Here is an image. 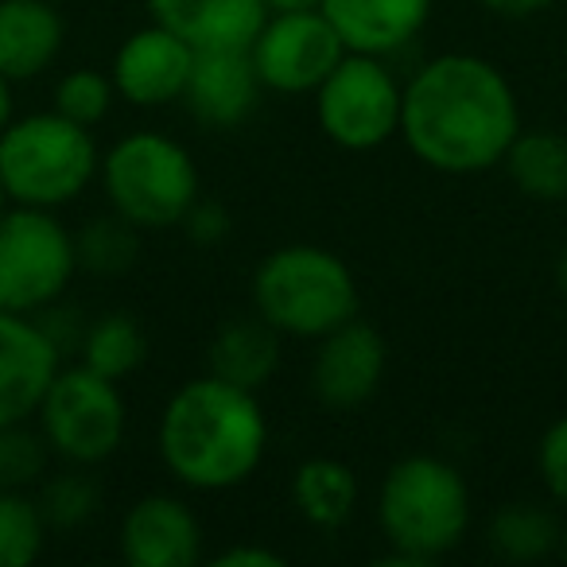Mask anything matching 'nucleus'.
I'll return each instance as SVG.
<instances>
[{
	"instance_id": "nucleus-19",
	"label": "nucleus",
	"mask_w": 567,
	"mask_h": 567,
	"mask_svg": "<svg viewBox=\"0 0 567 567\" xmlns=\"http://www.w3.org/2000/svg\"><path fill=\"white\" fill-rule=\"evenodd\" d=\"M280 342L284 334L276 327H268L257 311L237 316L214 331L210 347H206V373L260 393L280 370Z\"/></svg>"
},
{
	"instance_id": "nucleus-20",
	"label": "nucleus",
	"mask_w": 567,
	"mask_h": 567,
	"mask_svg": "<svg viewBox=\"0 0 567 567\" xmlns=\"http://www.w3.org/2000/svg\"><path fill=\"white\" fill-rule=\"evenodd\" d=\"M292 505L303 525L339 533L358 509V474L342 458H303L292 474Z\"/></svg>"
},
{
	"instance_id": "nucleus-21",
	"label": "nucleus",
	"mask_w": 567,
	"mask_h": 567,
	"mask_svg": "<svg viewBox=\"0 0 567 567\" xmlns=\"http://www.w3.org/2000/svg\"><path fill=\"white\" fill-rule=\"evenodd\" d=\"M502 167L533 203H567V136L556 128H520Z\"/></svg>"
},
{
	"instance_id": "nucleus-10",
	"label": "nucleus",
	"mask_w": 567,
	"mask_h": 567,
	"mask_svg": "<svg viewBox=\"0 0 567 567\" xmlns=\"http://www.w3.org/2000/svg\"><path fill=\"white\" fill-rule=\"evenodd\" d=\"M260 82L272 94H316L319 82L342 63L347 43L339 40L323 9L268 12L249 48Z\"/></svg>"
},
{
	"instance_id": "nucleus-1",
	"label": "nucleus",
	"mask_w": 567,
	"mask_h": 567,
	"mask_svg": "<svg viewBox=\"0 0 567 567\" xmlns=\"http://www.w3.org/2000/svg\"><path fill=\"white\" fill-rule=\"evenodd\" d=\"M520 102L497 63L447 51L412 71L401 102V141L440 175H482L520 133Z\"/></svg>"
},
{
	"instance_id": "nucleus-27",
	"label": "nucleus",
	"mask_w": 567,
	"mask_h": 567,
	"mask_svg": "<svg viewBox=\"0 0 567 567\" xmlns=\"http://www.w3.org/2000/svg\"><path fill=\"white\" fill-rule=\"evenodd\" d=\"M51 447L32 420L0 427V489H32L48 478Z\"/></svg>"
},
{
	"instance_id": "nucleus-29",
	"label": "nucleus",
	"mask_w": 567,
	"mask_h": 567,
	"mask_svg": "<svg viewBox=\"0 0 567 567\" xmlns=\"http://www.w3.org/2000/svg\"><path fill=\"white\" fill-rule=\"evenodd\" d=\"M536 471H540L544 494L567 509V416L551 420L536 447Z\"/></svg>"
},
{
	"instance_id": "nucleus-13",
	"label": "nucleus",
	"mask_w": 567,
	"mask_h": 567,
	"mask_svg": "<svg viewBox=\"0 0 567 567\" xmlns=\"http://www.w3.org/2000/svg\"><path fill=\"white\" fill-rule=\"evenodd\" d=\"M203 540L198 513L175 494L136 497L117 528L121 559L133 567H195Z\"/></svg>"
},
{
	"instance_id": "nucleus-6",
	"label": "nucleus",
	"mask_w": 567,
	"mask_h": 567,
	"mask_svg": "<svg viewBox=\"0 0 567 567\" xmlns=\"http://www.w3.org/2000/svg\"><path fill=\"white\" fill-rule=\"evenodd\" d=\"M97 179L110 198V210L128 226L172 229L198 203V164L179 141L164 133H128L102 152Z\"/></svg>"
},
{
	"instance_id": "nucleus-24",
	"label": "nucleus",
	"mask_w": 567,
	"mask_h": 567,
	"mask_svg": "<svg viewBox=\"0 0 567 567\" xmlns=\"http://www.w3.org/2000/svg\"><path fill=\"white\" fill-rule=\"evenodd\" d=\"M74 252H79V268L94 276H121L136 265L141 252V229L128 226L121 214H105V218H90L86 226L74 234Z\"/></svg>"
},
{
	"instance_id": "nucleus-32",
	"label": "nucleus",
	"mask_w": 567,
	"mask_h": 567,
	"mask_svg": "<svg viewBox=\"0 0 567 567\" xmlns=\"http://www.w3.org/2000/svg\"><path fill=\"white\" fill-rule=\"evenodd\" d=\"M482 9L494 12V17L505 20H528V17H540V12L556 9L559 0H478Z\"/></svg>"
},
{
	"instance_id": "nucleus-9",
	"label": "nucleus",
	"mask_w": 567,
	"mask_h": 567,
	"mask_svg": "<svg viewBox=\"0 0 567 567\" xmlns=\"http://www.w3.org/2000/svg\"><path fill=\"white\" fill-rule=\"evenodd\" d=\"M311 97H316L319 128L334 148L373 152L401 136L404 82H396L385 59L347 51Z\"/></svg>"
},
{
	"instance_id": "nucleus-22",
	"label": "nucleus",
	"mask_w": 567,
	"mask_h": 567,
	"mask_svg": "<svg viewBox=\"0 0 567 567\" xmlns=\"http://www.w3.org/2000/svg\"><path fill=\"white\" fill-rule=\"evenodd\" d=\"M559 540H564V528H559L556 513L536 502H509L486 525L489 556L505 559V564L548 559L551 551H559Z\"/></svg>"
},
{
	"instance_id": "nucleus-17",
	"label": "nucleus",
	"mask_w": 567,
	"mask_h": 567,
	"mask_svg": "<svg viewBox=\"0 0 567 567\" xmlns=\"http://www.w3.org/2000/svg\"><path fill=\"white\" fill-rule=\"evenodd\" d=\"M432 4L435 0H323L319 9L347 51L385 59L424 32Z\"/></svg>"
},
{
	"instance_id": "nucleus-37",
	"label": "nucleus",
	"mask_w": 567,
	"mask_h": 567,
	"mask_svg": "<svg viewBox=\"0 0 567 567\" xmlns=\"http://www.w3.org/2000/svg\"><path fill=\"white\" fill-rule=\"evenodd\" d=\"M559 556H564V564H567V528H564V540H559Z\"/></svg>"
},
{
	"instance_id": "nucleus-25",
	"label": "nucleus",
	"mask_w": 567,
	"mask_h": 567,
	"mask_svg": "<svg viewBox=\"0 0 567 567\" xmlns=\"http://www.w3.org/2000/svg\"><path fill=\"white\" fill-rule=\"evenodd\" d=\"M90 466H71V471H59L40 482V494H35V505H40L43 520H48L51 533H74L82 528L102 505V486L90 478Z\"/></svg>"
},
{
	"instance_id": "nucleus-33",
	"label": "nucleus",
	"mask_w": 567,
	"mask_h": 567,
	"mask_svg": "<svg viewBox=\"0 0 567 567\" xmlns=\"http://www.w3.org/2000/svg\"><path fill=\"white\" fill-rule=\"evenodd\" d=\"M12 86H17V82H9L4 74H0V133H4L9 121L17 117V94H12Z\"/></svg>"
},
{
	"instance_id": "nucleus-7",
	"label": "nucleus",
	"mask_w": 567,
	"mask_h": 567,
	"mask_svg": "<svg viewBox=\"0 0 567 567\" xmlns=\"http://www.w3.org/2000/svg\"><path fill=\"white\" fill-rule=\"evenodd\" d=\"M35 427L48 440L51 455L66 466H102L125 443L128 404L121 381L102 378L90 365H59L35 409Z\"/></svg>"
},
{
	"instance_id": "nucleus-34",
	"label": "nucleus",
	"mask_w": 567,
	"mask_h": 567,
	"mask_svg": "<svg viewBox=\"0 0 567 567\" xmlns=\"http://www.w3.org/2000/svg\"><path fill=\"white\" fill-rule=\"evenodd\" d=\"M323 0H265L268 12H308V9H319Z\"/></svg>"
},
{
	"instance_id": "nucleus-5",
	"label": "nucleus",
	"mask_w": 567,
	"mask_h": 567,
	"mask_svg": "<svg viewBox=\"0 0 567 567\" xmlns=\"http://www.w3.org/2000/svg\"><path fill=\"white\" fill-rule=\"evenodd\" d=\"M102 167L94 128L59 110L12 117L0 133V183L9 203L59 210L90 190Z\"/></svg>"
},
{
	"instance_id": "nucleus-16",
	"label": "nucleus",
	"mask_w": 567,
	"mask_h": 567,
	"mask_svg": "<svg viewBox=\"0 0 567 567\" xmlns=\"http://www.w3.org/2000/svg\"><path fill=\"white\" fill-rule=\"evenodd\" d=\"M148 20L179 35L190 51L252 48L268 20L265 0H144Z\"/></svg>"
},
{
	"instance_id": "nucleus-15",
	"label": "nucleus",
	"mask_w": 567,
	"mask_h": 567,
	"mask_svg": "<svg viewBox=\"0 0 567 567\" xmlns=\"http://www.w3.org/2000/svg\"><path fill=\"white\" fill-rule=\"evenodd\" d=\"M260 90H265V82H260L257 66H252L249 48L195 51V66H190L183 105L203 125L237 128L241 121L252 117V110L260 102Z\"/></svg>"
},
{
	"instance_id": "nucleus-28",
	"label": "nucleus",
	"mask_w": 567,
	"mask_h": 567,
	"mask_svg": "<svg viewBox=\"0 0 567 567\" xmlns=\"http://www.w3.org/2000/svg\"><path fill=\"white\" fill-rule=\"evenodd\" d=\"M113 102H117L113 79L105 71H94V66H74V71L59 74L55 94H51V110H59L63 117L79 121L86 128L102 125L110 117Z\"/></svg>"
},
{
	"instance_id": "nucleus-2",
	"label": "nucleus",
	"mask_w": 567,
	"mask_h": 567,
	"mask_svg": "<svg viewBox=\"0 0 567 567\" xmlns=\"http://www.w3.org/2000/svg\"><path fill=\"white\" fill-rule=\"evenodd\" d=\"M156 451L179 486L226 494L260 471L268 420L257 393L203 373L167 396L156 424Z\"/></svg>"
},
{
	"instance_id": "nucleus-18",
	"label": "nucleus",
	"mask_w": 567,
	"mask_h": 567,
	"mask_svg": "<svg viewBox=\"0 0 567 567\" xmlns=\"http://www.w3.org/2000/svg\"><path fill=\"white\" fill-rule=\"evenodd\" d=\"M66 24L51 0H0V74L32 82L59 59Z\"/></svg>"
},
{
	"instance_id": "nucleus-30",
	"label": "nucleus",
	"mask_w": 567,
	"mask_h": 567,
	"mask_svg": "<svg viewBox=\"0 0 567 567\" xmlns=\"http://www.w3.org/2000/svg\"><path fill=\"white\" fill-rule=\"evenodd\" d=\"M183 234L190 237L195 245H203V249H210V245H221L229 237V229H234V221H229V210L218 203H206L203 195H198V203L187 210V218L179 221Z\"/></svg>"
},
{
	"instance_id": "nucleus-23",
	"label": "nucleus",
	"mask_w": 567,
	"mask_h": 567,
	"mask_svg": "<svg viewBox=\"0 0 567 567\" xmlns=\"http://www.w3.org/2000/svg\"><path fill=\"white\" fill-rule=\"evenodd\" d=\"M144 358H148V334H144L141 319L128 311H105L79 339V362L113 381L133 378Z\"/></svg>"
},
{
	"instance_id": "nucleus-31",
	"label": "nucleus",
	"mask_w": 567,
	"mask_h": 567,
	"mask_svg": "<svg viewBox=\"0 0 567 567\" xmlns=\"http://www.w3.org/2000/svg\"><path fill=\"white\" fill-rule=\"evenodd\" d=\"M214 567H284V556L265 544H234L214 556Z\"/></svg>"
},
{
	"instance_id": "nucleus-36",
	"label": "nucleus",
	"mask_w": 567,
	"mask_h": 567,
	"mask_svg": "<svg viewBox=\"0 0 567 567\" xmlns=\"http://www.w3.org/2000/svg\"><path fill=\"white\" fill-rule=\"evenodd\" d=\"M4 206H9V190H4V183H0V214H4Z\"/></svg>"
},
{
	"instance_id": "nucleus-35",
	"label": "nucleus",
	"mask_w": 567,
	"mask_h": 567,
	"mask_svg": "<svg viewBox=\"0 0 567 567\" xmlns=\"http://www.w3.org/2000/svg\"><path fill=\"white\" fill-rule=\"evenodd\" d=\"M556 288H559V296L567 300V241H564V249H559V257H556Z\"/></svg>"
},
{
	"instance_id": "nucleus-12",
	"label": "nucleus",
	"mask_w": 567,
	"mask_h": 567,
	"mask_svg": "<svg viewBox=\"0 0 567 567\" xmlns=\"http://www.w3.org/2000/svg\"><path fill=\"white\" fill-rule=\"evenodd\" d=\"M190 66H195V51L179 35L148 20L113 51L110 79L121 102L136 105V110H164V105L183 102Z\"/></svg>"
},
{
	"instance_id": "nucleus-4",
	"label": "nucleus",
	"mask_w": 567,
	"mask_h": 567,
	"mask_svg": "<svg viewBox=\"0 0 567 567\" xmlns=\"http://www.w3.org/2000/svg\"><path fill=\"white\" fill-rule=\"evenodd\" d=\"M252 311L284 339L316 342L362 311L350 265L334 249L311 241L280 245L252 272Z\"/></svg>"
},
{
	"instance_id": "nucleus-11",
	"label": "nucleus",
	"mask_w": 567,
	"mask_h": 567,
	"mask_svg": "<svg viewBox=\"0 0 567 567\" xmlns=\"http://www.w3.org/2000/svg\"><path fill=\"white\" fill-rule=\"evenodd\" d=\"M389 370L385 334L370 327L365 319L334 327L331 334L316 339V358H311V393L323 409L354 412L381 389Z\"/></svg>"
},
{
	"instance_id": "nucleus-3",
	"label": "nucleus",
	"mask_w": 567,
	"mask_h": 567,
	"mask_svg": "<svg viewBox=\"0 0 567 567\" xmlns=\"http://www.w3.org/2000/svg\"><path fill=\"white\" fill-rule=\"evenodd\" d=\"M378 520L389 556L381 564L424 567L455 551L471 533V486L440 455H404L378 489Z\"/></svg>"
},
{
	"instance_id": "nucleus-8",
	"label": "nucleus",
	"mask_w": 567,
	"mask_h": 567,
	"mask_svg": "<svg viewBox=\"0 0 567 567\" xmlns=\"http://www.w3.org/2000/svg\"><path fill=\"white\" fill-rule=\"evenodd\" d=\"M79 272L74 234L55 210L9 203L0 214V311L43 316Z\"/></svg>"
},
{
	"instance_id": "nucleus-26",
	"label": "nucleus",
	"mask_w": 567,
	"mask_h": 567,
	"mask_svg": "<svg viewBox=\"0 0 567 567\" xmlns=\"http://www.w3.org/2000/svg\"><path fill=\"white\" fill-rule=\"evenodd\" d=\"M48 520L28 489H0V567H28L48 548Z\"/></svg>"
},
{
	"instance_id": "nucleus-14",
	"label": "nucleus",
	"mask_w": 567,
	"mask_h": 567,
	"mask_svg": "<svg viewBox=\"0 0 567 567\" xmlns=\"http://www.w3.org/2000/svg\"><path fill=\"white\" fill-rule=\"evenodd\" d=\"M63 350L35 316L0 311V427L35 420Z\"/></svg>"
}]
</instances>
